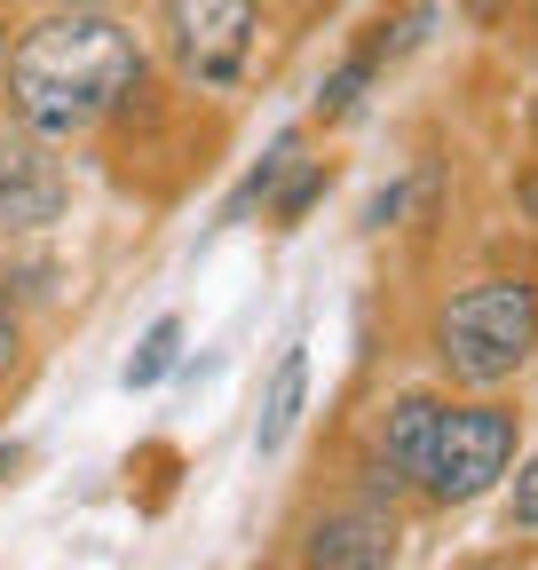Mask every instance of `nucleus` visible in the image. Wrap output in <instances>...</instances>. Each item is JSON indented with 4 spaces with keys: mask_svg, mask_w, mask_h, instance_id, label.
Segmentation results:
<instances>
[{
    "mask_svg": "<svg viewBox=\"0 0 538 570\" xmlns=\"http://www.w3.org/2000/svg\"><path fill=\"white\" fill-rule=\"evenodd\" d=\"M388 562H396V523L380 508L317 515L301 539V570H388Z\"/></svg>",
    "mask_w": 538,
    "mask_h": 570,
    "instance_id": "nucleus-6",
    "label": "nucleus"
},
{
    "mask_svg": "<svg viewBox=\"0 0 538 570\" xmlns=\"http://www.w3.org/2000/svg\"><path fill=\"white\" fill-rule=\"evenodd\" d=\"M317 190H325V175H317V167H301V175H293V190L278 198V223H301V214H309V198H317Z\"/></svg>",
    "mask_w": 538,
    "mask_h": 570,
    "instance_id": "nucleus-11",
    "label": "nucleus"
},
{
    "mask_svg": "<svg viewBox=\"0 0 538 570\" xmlns=\"http://www.w3.org/2000/svg\"><path fill=\"white\" fill-rule=\"evenodd\" d=\"M134 80H143V48L103 9H63L9 56V104L32 135H88Z\"/></svg>",
    "mask_w": 538,
    "mask_h": 570,
    "instance_id": "nucleus-1",
    "label": "nucleus"
},
{
    "mask_svg": "<svg viewBox=\"0 0 538 570\" xmlns=\"http://www.w3.org/2000/svg\"><path fill=\"white\" fill-rule=\"evenodd\" d=\"M380 56H388V40H372V48H357V56H349V63H341V71H332V80H325V96H317V111H325V119H341V111H349V104L365 96V80H372V71H380Z\"/></svg>",
    "mask_w": 538,
    "mask_h": 570,
    "instance_id": "nucleus-9",
    "label": "nucleus"
},
{
    "mask_svg": "<svg viewBox=\"0 0 538 570\" xmlns=\"http://www.w3.org/2000/svg\"><path fill=\"white\" fill-rule=\"evenodd\" d=\"M175 348H182V325H175V317H159V325L143 333V348L127 356V389H159V381H167V365H175Z\"/></svg>",
    "mask_w": 538,
    "mask_h": 570,
    "instance_id": "nucleus-10",
    "label": "nucleus"
},
{
    "mask_svg": "<svg viewBox=\"0 0 538 570\" xmlns=\"http://www.w3.org/2000/svg\"><path fill=\"white\" fill-rule=\"evenodd\" d=\"M530 348H538V285L530 277H484L467 294H451L436 317V356L476 389L522 373Z\"/></svg>",
    "mask_w": 538,
    "mask_h": 570,
    "instance_id": "nucleus-2",
    "label": "nucleus"
},
{
    "mask_svg": "<svg viewBox=\"0 0 538 570\" xmlns=\"http://www.w3.org/2000/svg\"><path fill=\"white\" fill-rule=\"evenodd\" d=\"M515 523L522 531H538V452L522 460V475H515Z\"/></svg>",
    "mask_w": 538,
    "mask_h": 570,
    "instance_id": "nucleus-12",
    "label": "nucleus"
},
{
    "mask_svg": "<svg viewBox=\"0 0 538 570\" xmlns=\"http://www.w3.org/2000/svg\"><path fill=\"white\" fill-rule=\"evenodd\" d=\"M253 0H167V40L182 56L190 80L207 88H238L246 56H253Z\"/></svg>",
    "mask_w": 538,
    "mask_h": 570,
    "instance_id": "nucleus-4",
    "label": "nucleus"
},
{
    "mask_svg": "<svg viewBox=\"0 0 538 570\" xmlns=\"http://www.w3.org/2000/svg\"><path fill=\"white\" fill-rule=\"evenodd\" d=\"M9 468H17V452H0V475H9Z\"/></svg>",
    "mask_w": 538,
    "mask_h": 570,
    "instance_id": "nucleus-14",
    "label": "nucleus"
},
{
    "mask_svg": "<svg viewBox=\"0 0 538 570\" xmlns=\"http://www.w3.org/2000/svg\"><path fill=\"white\" fill-rule=\"evenodd\" d=\"M301 389H309V356L286 348L278 373H269V396H261V420H253V452H286L293 420H301Z\"/></svg>",
    "mask_w": 538,
    "mask_h": 570,
    "instance_id": "nucleus-7",
    "label": "nucleus"
},
{
    "mask_svg": "<svg viewBox=\"0 0 538 570\" xmlns=\"http://www.w3.org/2000/svg\"><path fill=\"white\" fill-rule=\"evenodd\" d=\"M72 9H88V0H72Z\"/></svg>",
    "mask_w": 538,
    "mask_h": 570,
    "instance_id": "nucleus-17",
    "label": "nucleus"
},
{
    "mask_svg": "<svg viewBox=\"0 0 538 570\" xmlns=\"http://www.w3.org/2000/svg\"><path fill=\"white\" fill-rule=\"evenodd\" d=\"M0 63H9V32H0Z\"/></svg>",
    "mask_w": 538,
    "mask_h": 570,
    "instance_id": "nucleus-15",
    "label": "nucleus"
},
{
    "mask_svg": "<svg viewBox=\"0 0 538 570\" xmlns=\"http://www.w3.org/2000/svg\"><path fill=\"white\" fill-rule=\"evenodd\" d=\"M515 460V420L499 404H436V428L420 444V491L444 499V508H467V499H484Z\"/></svg>",
    "mask_w": 538,
    "mask_h": 570,
    "instance_id": "nucleus-3",
    "label": "nucleus"
},
{
    "mask_svg": "<svg viewBox=\"0 0 538 570\" xmlns=\"http://www.w3.org/2000/svg\"><path fill=\"white\" fill-rule=\"evenodd\" d=\"M63 214V167L48 151V135L32 127H0V223L9 230H40Z\"/></svg>",
    "mask_w": 538,
    "mask_h": 570,
    "instance_id": "nucleus-5",
    "label": "nucleus"
},
{
    "mask_svg": "<svg viewBox=\"0 0 538 570\" xmlns=\"http://www.w3.org/2000/svg\"><path fill=\"white\" fill-rule=\"evenodd\" d=\"M9 365H17V309L0 302V381H9Z\"/></svg>",
    "mask_w": 538,
    "mask_h": 570,
    "instance_id": "nucleus-13",
    "label": "nucleus"
},
{
    "mask_svg": "<svg viewBox=\"0 0 538 570\" xmlns=\"http://www.w3.org/2000/svg\"><path fill=\"white\" fill-rule=\"evenodd\" d=\"M436 428V396H396L388 404V428H380V483H404L420 468V444Z\"/></svg>",
    "mask_w": 538,
    "mask_h": 570,
    "instance_id": "nucleus-8",
    "label": "nucleus"
},
{
    "mask_svg": "<svg viewBox=\"0 0 538 570\" xmlns=\"http://www.w3.org/2000/svg\"><path fill=\"white\" fill-rule=\"evenodd\" d=\"M530 127H538V104H530Z\"/></svg>",
    "mask_w": 538,
    "mask_h": 570,
    "instance_id": "nucleus-16",
    "label": "nucleus"
}]
</instances>
